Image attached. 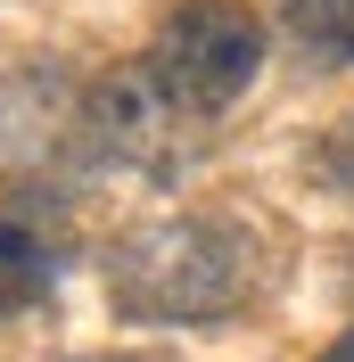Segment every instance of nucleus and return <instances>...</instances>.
<instances>
[{"label":"nucleus","instance_id":"obj_2","mask_svg":"<svg viewBox=\"0 0 354 362\" xmlns=\"http://www.w3.org/2000/svg\"><path fill=\"white\" fill-rule=\"evenodd\" d=\"M140 66L156 74V90L190 124H206V115H222L256 83V66H264V25H256L247 0H181L173 17L156 25V42H149Z\"/></svg>","mask_w":354,"mask_h":362},{"label":"nucleus","instance_id":"obj_7","mask_svg":"<svg viewBox=\"0 0 354 362\" xmlns=\"http://www.w3.org/2000/svg\"><path fill=\"white\" fill-rule=\"evenodd\" d=\"M74 362H173V354H74Z\"/></svg>","mask_w":354,"mask_h":362},{"label":"nucleus","instance_id":"obj_1","mask_svg":"<svg viewBox=\"0 0 354 362\" xmlns=\"http://www.w3.org/2000/svg\"><path fill=\"white\" fill-rule=\"evenodd\" d=\"M256 280L247 230L215 214H165L108 247V296L132 321H222Z\"/></svg>","mask_w":354,"mask_h":362},{"label":"nucleus","instance_id":"obj_3","mask_svg":"<svg viewBox=\"0 0 354 362\" xmlns=\"http://www.w3.org/2000/svg\"><path fill=\"white\" fill-rule=\"evenodd\" d=\"M181 124H190V115L156 90V74L140 66V58H132V66H115L108 83L83 99V132H91V148H99V157H115V165H165Z\"/></svg>","mask_w":354,"mask_h":362},{"label":"nucleus","instance_id":"obj_8","mask_svg":"<svg viewBox=\"0 0 354 362\" xmlns=\"http://www.w3.org/2000/svg\"><path fill=\"white\" fill-rule=\"evenodd\" d=\"M321 362H354V329H346V338H330V354H321Z\"/></svg>","mask_w":354,"mask_h":362},{"label":"nucleus","instance_id":"obj_4","mask_svg":"<svg viewBox=\"0 0 354 362\" xmlns=\"http://www.w3.org/2000/svg\"><path fill=\"white\" fill-rule=\"evenodd\" d=\"M58 264H67V223L25 189L0 198V321L33 313L58 288Z\"/></svg>","mask_w":354,"mask_h":362},{"label":"nucleus","instance_id":"obj_6","mask_svg":"<svg viewBox=\"0 0 354 362\" xmlns=\"http://www.w3.org/2000/svg\"><path fill=\"white\" fill-rule=\"evenodd\" d=\"M321 173H330L338 189H346V198H354V115H346V124H338V132H330V148H321Z\"/></svg>","mask_w":354,"mask_h":362},{"label":"nucleus","instance_id":"obj_5","mask_svg":"<svg viewBox=\"0 0 354 362\" xmlns=\"http://www.w3.org/2000/svg\"><path fill=\"white\" fill-rule=\"evenodd\" d=\"M280 33L313 66H354V0H280Z\"/></svg>","mask_w":354,"mask_h":362}]
</instances>
